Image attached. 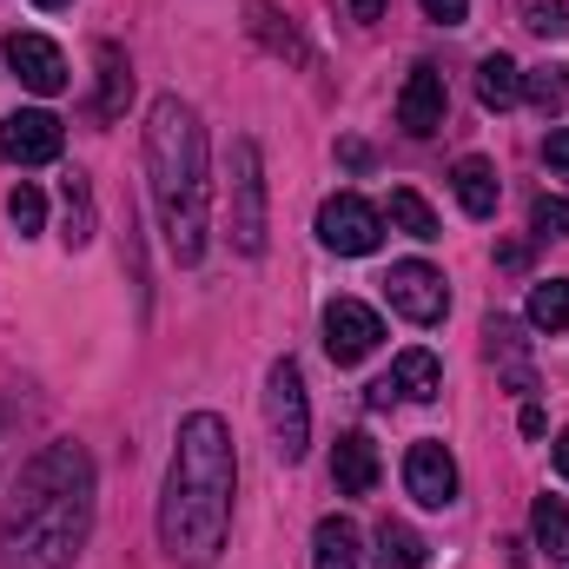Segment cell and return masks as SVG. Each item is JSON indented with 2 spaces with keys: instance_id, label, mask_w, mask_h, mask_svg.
<instances>
[{
  "instance_id": "11",
  "label": "cell",
  "mask_w": 569,
  "mask_h": 569,
  "mask_svg": "<svg viewBox=\"0 0 569 569\" xmlns=\"http://www.w3.org/2000/svg\"><path fill=\"white\" fill-rule=\"evenodd\" d=\"M405 490L425 503V510H450L457 503V457L425 437V443H411V457H405Z\"/></svg>"
},
{
  "instance_id": "29",
  "label": "cell",
  "mask_w": 569,
  "mask_h": 569,
  "mask_svg": "<svg viewBox=\"0 0 569 569\" xmlns=\"http://www.w3.org/2000/svg\"><path fill=\"white\" fill-rule=\"evenodd\" d=\"M418 7H425L437 27H463V13H470V0H418Z\"/></svg>"
},
{
  "instance_id": "27",
  "label": "cell",
  "mask_w": 569,
  "mask_h": 569,
  "mask_svg": "<svg viewBox=\"0 0 569 569\" xmlns=\"http://www.w3.org/2000/svg\"><path fill=\"white\" fill-rule=\"evenodd\" d=\"M523 27H530V33H543V40H563V33H569V0H530Z\"/></svg>"
},
{
  "instance_id": "33",
  "label": "cell",
  "mask_w": 569,
  "mask_h": 569,
  "mask_svg": "<svg viewBox=\"0 0 569 569\" xmlns=\"http://www.w3.org/2000/svg\"><path fill=\"white\" fill-rule=\"evenodd\" d=\"M33 7H67V0H33Z\"/></svg>"
},
{
  "instance_id": "15",
  "label": "cell",
  "mask_w": 569,
  "mask_h": 569,
  "mask_svg": "<svg viewBox=\"0 0 569 569\" xmlns=\"http://www.w3.org/2000/svg\"><path fill=\"white\" fill-rule=\"evenodd\" d=\"M385 385H391V398L430 405V398L443 391V365H437L430 351H398V358H391V371H385Z\"/></svg>"
},
{
  "instance_id": "28",
  "label": "cell",
  "mask_w": 569,
  "mask_h": 569,
  "mask_svg": "<svg viewBox=\"0 0 569 569\" xmlns=\"http://www.w3.org/2000/svg\"><path fill=\"white\" fill-rule=\"evenodd\" d=\"M530 232H537V239H569V199H550V192H543V199L530 206Z\"/></svg>"
},
{
  "instance_id": "25",
  "label": "cell",
  "mask_w": 569,
  "mask_h": 569,
  "mask_svg": "<svg viewBox=\"0 0 569 569\" xmlns=\"http://www.w3.org/2000/svg\"><path fill=\"white\" fill-rule=\"evenodd\" d=\"M523 100L543 107V113H557L569 100V67H537V73H523Z\"/></svg>"
},
{
  "instance_id": "19",
  "label": "cell",
  "mask_w": 569,
  "mask_h": 569,
  "mask_svg": "<svg viewBox=\"0 0 569 569\" xmlns=\"http://www.w3.org/2000/svg\"><path fill=\"white\" fill-rule=\"evenodd\" d=\"M127 100H133V67H127V53L107 40V47H100V93H93V113H100V120H120Z\"/></svg>"
},
{
  "instance_id": "21",
  "label": "cell",
  "mask_w": 569,
  "mask_h": 569,
  "mask_svg": "<svg viewBox=\"0 0 569 569\" xmlns=\"http://www.w3.org/2000/svg\"><path fill=\"white\" fill-rule=\"evenodd\" d=\"M385 219H391V226H398L405 239H418V246H430V239L443 232V226H437V212H430V206L418 199V192H411V186H398V192H391V206H385Z\"/></svg>"
},
{
  "instance_id": "16",
  "label": "cell",
  "mask_w": 569,
  "mask_h": 569,
  "mask_svg": "<svg viewBox=\"0 0 569 569\" xmlns=\"http://www.w3.org/2000/svg\"><path fill=\"white\" fill-rule=\"evenodd\" d=\"M365 550H358V523L351 517H325L311 530V569H358Z\"/></svg>"
},
{
  "instance_id": "2",
  "label": "cell",
  "mask_w": 569,
  "mask_h": 569,
  "mask_svg": "<svg viewBox=\"0 0 569 569\" xmlns=\"http://www.w3.org/2000/svg\"><path fill=\"white\" fill-rule=\"evenodd\" d=\"M232 497H239L232 430L212 411H192L172 437V463H166V490H159V543H166V557L186 569L219 563V550L232 537Z\"/></svg>"
},
{
  "instance_id": "32",
  "label": "cell",
  "mask_w": 569,
  "mask_h": 569,
  "mask_svg": "<svg viewBox=\"0 0 569 569\" xmlns=\"http://www.w3.org/2000/svg\"><path fill=\"white\" fill-rule=\"evenodd\" d=\"M557 470H563V477H569V430H563V437H557Z\"/></svg>"
},
{
  "instance_id": "5",
  "label": "cell",
  "mask_w": 569,
  "mask_h": 569,
  "mask_svg": "<svg viewBox=\"0 0 569 569\" xmlns=\"http://www.w3.org/2000/svg\"><path fill=\"white\" fill-rule=\"evenodd\" d=\"M232 246L246 259L266 252V166L252 140H232Z\"/></svg>"
},
{
  "instance_id": "13",
  "label": "cell",
  "mask_w": 569,
  "mask_h": 569,
  "mask_svg": "<svg viewBox=\"0 0 569 569\" xmlns=\"http://www.w3.org/2000/svg\"><path fill=\"white\" fill-rule=\"evenodd\" d=\"M331 483L338 497H371L378 490V443L365 430H345L338 450H331Z\"/></svg>"
},
{
  "instance_id": "4",
  "label": "cell",
  "mask_w": 569,
  "mask_h": 569,
  "mask_svg": "<svg viewBox=\"0 0 569 569\" xmlns=\"http://www.w3.org/2000/svg\"><path fill=\"white\" fill-rule=\"evenodd\" d=\"M266 425H272V450L284 463H298L311 450V398H305V371L291 358L266 371Z\"/></svg>"
},
{
  "instance_id": "1",
  "label": "cell",
  "mask_w": 569,
  "mask_h": 569,
  "mask_svg": "<svg viewBox=\"0 0 569 569\" xmlns=\"http://www.w3.org/2000/svg\"><path fill=\"white\" fill-rule=\"evenodd\" d=\"M93 530V457L80 443H47L20 463L0 510V569H73Z\"/></svg>"
},
{
  "instance_id": "31",
  "label": "cell",
  "mask_w": 569,
  "mask_h": 569,
  "mask_svg": "<svg viewBox=\"0 0 569 569\" xmlns=\"http://www.w3.org/2000/svg\"><path fill=\"white\" fill-rule=\"evenodd\" d=\"M351 13H358V20H378V13H385V0H351Z\"/></svg>"
},
{
  "instance_id": "26",
  "label": "cell",
  "mask_w": 569,
  "mask_h": 569,
  "mask_svg": "<svg viewBox=\"0 0 569 569\" xmlns=\"http://www.w3.org/2000/svg\"><path fill=\"white\" fill-rule=\"evenodd\" d=\"M7 219H13V232H20V239H33V232L47 226V199H40V186H27V179H20V186L7 192Z\"/></svg>"
},
{
  "instance_id": "3",
  "label": "cell",
  "mask_w": 569,
  "mask_h": 569,
  "mask_svg": "<svg viewBox=\"0 0 569 569\" xmlns=\"http://www.w3.org/2000/svg\"><path fill=\"white\" fill-rule=\"evenodd\" d=\"M146 172H152V199L166 219V246L179 266L206 259V206H212V179H206V127L179 93H159L146 113Z\"/></svg>"
},
{
  "instance_id": "6",
  "label": "cell",
  "mask_w": 569,
  "mask_h": 569,
  "mask_svg": "<svg viewBox=\"0 0 569 569\" xmlns=\"http://www.w3.org/2000/svg\"><path fill=\"white\" fill-rule=\"evenodd\" d=\"M318 239H325L331 252H345V259H365V252H378V239H385V212H378L371 199H358V192H331V199L318 206Z\"/></svg>"
},
{
  "instance_id": "20",
  "label": "cell",
  "mask_w": 569,
  "mask_h": 569,
  "mask_svg": "<svg viewBox=\"0 0 569 569\" xmlns=\"http://www.w3.org/2000/svg\"><path fill=\"white\" fill-rule=\"evenodd\" d=\"M523 318H530L537 331L563 338V331H569V279H537V284H530V305H523Z\"/></svg>"
},
{
  "instance_id": "22",
  "label": "cell",
  "mask_w": 569,
  "mask_h": 569,
  "mask_svg": "<svg viewBox=\"0 0 569 569\" xmlns=\"http://www.w3.org/2000/svg\"><path fill=\"white\" fill-rule=\"evenodd\" d=\"M530 530H537V550H543L550 563H569V510L557 503V497H537Z\"/></svg>"
},
{
  "instance_id": "9",
  "label": "cell",
  "mask_w": 569,
  "mask_h": 569,
  "mask_svg": "<svg viewBox=\"0 0 569 569\" xmlns=\"http://www.w3.org/2000/svg\"><path fill=\"white\" fill-rule=\"evenodd\" d=\"M60 146H67V127H60L47 107H20V113L0 120V152H7L13 166H53Z\"/></svg>"
},
{
  "instance_id": "8",
  "label": "cell",
  "mask_w": 569,
  "mask_h": 569,
  "mask_svg": "<svg viewBox=\"0 0 569 569\" xmlns=\"http://www.w3.org/2000/svg\"><path fill=\"white\" fill-rule=\"evenodd\" d=\"M385 291H391V311H405L411 325H443V311H450V284H443V272L425 266V259L391 266Z\"/></svg>"
},
{
  "instance_id": "30",
  "label": "cell",
  "mask_w": 569,
  "mask_h": 569,
  "mask_svg": "<svg viewBox=\"0 0 569 569\" xmlns=\"http://www.w3.org/2000/svg\"><path fill=\"white\" fill-rule=\"evenodd\" d=\"M543 159H550L557 172H569V127H557V133L543 140Z\"/></svg>"
},
{
  "instance_id": "23",
  "label": "cell",
  "mask_w": 569,
  "mask_h": 569,
  "mask_svg": "<svg viewBox=\"0 0 569 569\" xmlns=\"http://www.w3.org/2000/svg\"><path fill=\"white\" fill-rule=\"evenodd\" d=\"M73 252L93 239V186H87V172H67V232H60Z\"/></svg>"
},
{
  "instance_id": "12",
  "label": "cell",
  "mask_w": 569,
  "mask_h": 569,
  "mask_svg": "<svg viewBox=\"0 0 569 569\" xmlns=\"http://www.w3.org/2000/svg\"><path fill=\"white\" fill-rule=\"evenodd\" d=\"M443 113H450L443 73H437L430 60H418V67H411V80H405V93H398V127H405V133H418V140H430V133L443 127Z\"/></svg>"
},
{
  "instance_id": "17",
  "label": "cell",
  "mask_w": 569,
  "mask_h": 569,
  "mask_svg": "<svg viewBox=\"0 0 569 569\" xmlns=\"http://www.w3.org/2000/svg\"><path fill=\"white\" fill-rule=\"evenodd\" d=\"M246 27H252V33H259V40H266L272 53H284V60H298V67H311V47L298 40V27L284 20V13L272 7V0H246Z\"/></svg>"
},
{
  "instance_id": "10",
  "label": "cell",
  "mask_w": 569,
  "mask_h": 569,
  "mask_svg": "<svg viewBox=\"0 0 569 569\" xmlns=\"http://www.w3.org/2000/svg\"><path fill=\"white\" fill-rule=\"evenodd\" d=\"M7 67H13V80L27 87V93H40V100H53V93H67V53L47 40V33H7Z\"/></svg>"
},
{
  "instance_id": "14",
  "label": "cell",
  "mask_w": 569,
  "mask_h": 569,
  "mask_svg": "<svg viewBox=\"0 0 569 569\" xmlns=\"http://www.w3.org/2000/svg\"><path fill=\"white\" fill-rule=\"evenodd\" d=\"M450 192H457V206H463L470 219H497L503 179H497V166H490L483 152H470V159H457V172H450Z\"/></svg>"
},
{
  "instance_id": "7",
  "label": "cell",
  "mask_w": 569,
  "mask_h": 569,
  "mask_svg": "<svg viewBox=\"0 0 569 569\" xmlns=\"http://www.w3.org/2000/svg\"><path fill=\"white\" fill-rule=\"evenodd\" d=\"M378 338H385V318L371 305H358V298H331L325 305V351H331V365H365L378 351Z\"/></svg>"
},
{
  "instance_id": "24",
  "label": "cell",
  "mask_w": 569,
  "mask_h": 569,
  "mask_svg": "<svg viewBox=\"0 0 569 569\" xmlns=\"http://www.w3.org/2000/svg\"><path fill=\"white\" fill-rule=\"evenodd\" d=\"M378 550H385V569H425V537L405 530V523H385L378 530Z\"/></svg>"
},
{
  "instance_id": "18",
  "label": "cell",
  "mask_w": 569,
  "mask_h": 569,
  "mask_svg": "<svg viewBox=\"0 0 569 569\" xmlns=\"http://www.w3.org/2000/svg\"><path fill=\"white\" fill-rule=\"evenodd\" d=\"M477 100H483L490 113H503V107L523 100V73H517L510 53H483V60H477Z\"/></svg>"
}]
</instances>
